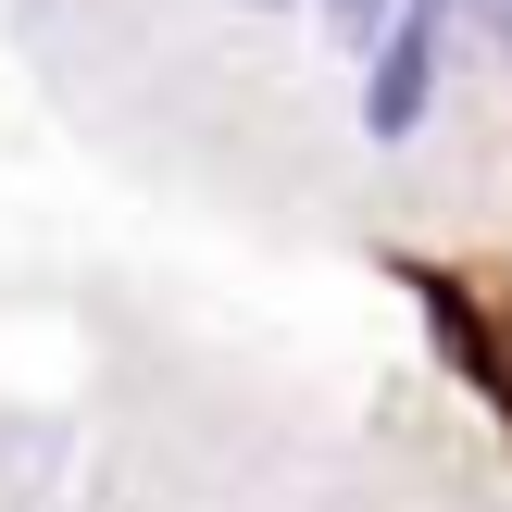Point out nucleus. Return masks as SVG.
<instances>
[{"label":"nucleus","instance_id":"f257e3e1","mask_svg":"<svg viewBox=\"0 0 512 512\" xmlns=\"http://www.w3.org/2000/svg\"><path fill=\"white\" fill-rule=\"evenodd\" d=\"M438 63H450V0H400V25L363 50V138L400 150L438 100Z\"/></svg>","mask_w":512,"mask_h":512},{"label":"nucleus","instance_id":"7ed1b4c3","mask_svg":"<svg viewBox=\"0 0 512 512\" xmlns=\"http://www.w3.org/2000/svg\"><path fill=\"white\" fill-rule=\"evenodd\" d=\"M463 13H475V25H500V38H512V0H463Z\"/></svg>","mask_w":512,"mask_h":512},{"label":"nucleus","instance_id":"20e7f679","mask_svg":"<svg viewBox=\"0 0 512 512\" xmlns=\"http://www.w3.org/2000/svg\"><path fill=\"white\" fill-rule=\"evenodd\" d=\"M263 13H300V0H263Z\"/></svg>","mask_w":512,"mask_h":512},{"label":"nucleus","instance_id":"f03ea898","mask_svg":"<svg viewBox=\"0 0 512 512\" xmlns=\"http://www.w3.org/2000/svg\"><path fill=\"white\" fill-rule=\"evenodd\" d=\"M313 13H325V38H338V50H375V38L400 25V0H313Z\"/></svg>","mask_w":512,"mask_h":512}]
</instances>
